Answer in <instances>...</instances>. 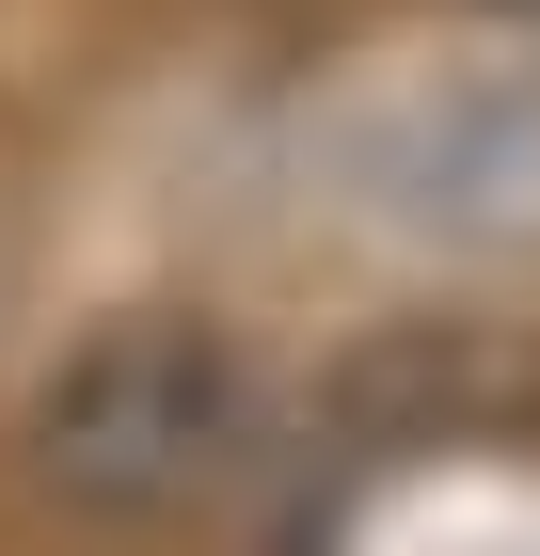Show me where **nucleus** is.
Returning <instances> with one entry per match:
<instances>
[{"mask_svg":"<svg viewBox=\"0 0 540 556\" xmlns=\"http://www.w3.org/2000/svg\"><path fill=\"white\" fill-rule=\"evenodd\" d=\"M239 414H254V366H239L223 318H191V302H112L96 334L48 350L33 414H16V462H33L64 509L143 525V509H191L223 477Z\"/></svg>","mask_w":540,"mask_h":556,"instance_id":"obj_1","label":"nucleus"},{"mask_svg":"<svg viewBox=\"0 0 540 556\" xmlns=\"http://www.w3.org/2000/svg\"><path fill=\"white\" fill-rule=\"evenodd\" d=\"M508 16H540V0H508Z\"/></svg>","mask_w":540,"mask_h":556,"instance_id":"obj_2","label":"nucleus"}]
</instances>
